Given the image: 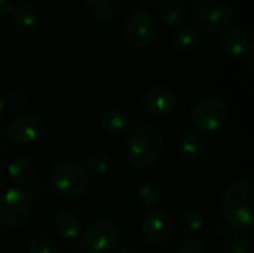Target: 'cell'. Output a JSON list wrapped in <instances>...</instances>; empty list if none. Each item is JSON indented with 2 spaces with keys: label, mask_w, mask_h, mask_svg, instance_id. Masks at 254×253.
I'll list each match as a JSON object with an SVG mask.
<instances>
[{
  "label": "cell",
  "mask_w": 254,
  "mask_h": 253,
  "mask_svg": "<svg viewBox=\"0 0 254 253\" xmlns=\"http://www.w3.org/2000/svg\"><path fill=\"white\" fill-rule=\"evenodd\" d=\"M164 151L161 131L146 122L135 121L129 125L127 134V152L135 169H149L155 166Z\"/></svg>",
  "instance_id": "6da1fadb"
},
{
  "label": "cell",
  "mask_w": 254,
  "mask_h": 253,
  "mask_svg": "<svg viewBox=\"0 0 254 253\" xmlns=\"http://www.w3.org/2000/svg\"><path fill=\"white\" fill-rule=\"evenodd\" d=\"M220 213L234 230H250L254 221V189L249 182L232 183L222 197Z\"/></svg>",
  "instance_id": "7a4b0ae2"
},
{
  "label": "cell",
  "mask_w": 254,
  "mask_h": 253,
  "mask_svg": "<svg viewBox=\"0 0 254 253\" xmlns=\"http://www.w3.org/2000/svg\"><path fill=\"white\" fill-rule=\"evenodd\" d=\"M33 210V197L21 188H9L0 194V224L7 228L24 225Z\"/></svg>",
  "instance_id": "3957f363"
},
{
  "label": "cell",
  "mask_w": 254,
  "mask_h": 253,
  "mask_svg": "<svg viewBox=\"0 0 254 253\" xmlns=\"http://www.w3.org/2000/svg\"><path fill=\"white\" fill-rule=\"evenodd\" d=\"M54 189L68 198L83 195L89 188V177L82 167L73 163H58L51 170Z\"/></svg>",
  "instance_id": "277c9868"
},
{
  "label": "cell",
  "mask_w": 254,
  "mask_h": 253,
  "mask_svg": "<svg viewBox=\"0 0 254 253\" xmlns=\"http://www.w3.org/2000/svg\"><path fill=\"white\" fill-rule=\"evenodd\" d=\"M228 107L225 101L216 95L202 98L190 112V124L195 130L207 134L219 131L228 121Z\"/></svg>",
  "instance_id": "5b68a950"
},
{
  "label": "cell",
  "mask_w": 254,
  "mask_h": 253,
  "mask_svg": "<svg viewBox=\"0 0 254 253\" xmlns=\"http://www.w3.org/2000/svg\"><path fill=\"white\" fill-rule=\"evenodd\" d=\"M158 34V21L147 9H134L124 22V36L135 48L149 46Z\"/></svg>",
  "instance_id": "8992f818"
},
{
  "label": "cell",
  "mask_w": 254,
  "mask_h": 253,
  "mask_svg": "<svg viewBox=\"0 0 254 253\" xmlns=\"http://www.w3.org/2000/svg\"><path fill=\"white\" fill-rule=\"evenodd\" d=\"M232 19V7L223 0H207L193 10L195 27L201 31H222Z\"/></svg>",
  "instance_id": "52a82bcc"
},
{
  "label": "cell",
  "mask_w": 254,
  "mask_h": 253,
  "mask_svg": "<svg viewBox=\"0 0 254 253\" xmlns=\"http://www.w3.org/2000/svg\"><path fill=\"white\" fill-rule=\"evenodd\" d=\"M119 243V233L109 221L92 222L82 234L80 249L85 253H112Z\"/></svg>",
  "instance_id": "ba28073f"
},
{
  "label": "cell",
  "mask_w": 254,
  "mask_h": 253,
  "mask_svg": "<svg viewBox=\"0 0 254 253\" xmlns=\"http://www.w3.org/2000/svg\"><path fill=\"white\" fill-rule=\"evenodd\" d=\"M42 122L31 115H19L6 124L4 134L7 140L18 146H28L39 140L42 136Z\"/></svg>",
  "instance_id": "9c48e42d"
},
{
  "label": "cell",
  "mask_w": 254,
  "mask_h": 253,
  "mask_svg": "<svg viewBox=\"0 0 254 253\" xmlns=\"http://www.w3.org/2000/svg\"><path fill=\"white\" fill-rule=\"evenodd\" d=\"M143 234L150 245L168 243L174 234L173 218L165 210H152L143 221Z\"/></svg>",
  "instance_id": "30bf717a"
},
{
  "label": "cell",
  "mask_w": 254,
  "mask_h": 253,
  "mask_svg": "<svg viewBox=\"0 0 254 253\" xmlns=\"http://www.w3.org/2000/svg\"><path fill=\"white\" fill-rule=\"evenodd\" d=\"M176 106L174 91L165 85H155L149 88L143 97V107L147 115L153 118H164L173 112Z\"/></svg>",
  "instance_id": "8fae6325"
},
{
  "label": "cell",
  "mask_w": 254,
  "mask_h": 253,
  "mask_svg": "<svg viewBox=\"0 0 254 253\" xmlns=\"http://www.w3.org/2000/svg\"><path fill=\"white\" fill-rule=\"evenodd\" d=\"M219 46L225 54L240 57L249 51V48L252 46V39L244 30L231 27L222 30V33L219 34Z\"/></svg>",
  "instance_id": "7c38bea8"
},
{
  "label": "cell",
  "mask_w": 254,
  "mask_h": 253,
  "mask_svg": "<svg viewBox=\"0 0 254 253\" xmlns=\"http://www.w3.org/2000/svg\"><path fill=\"white\" fill-rule=\"evenodd\" d=\"M55 233L65 242L76 240L82 233V221L73 210H61L54 219Z\"/></svg>",
  "instance_id": "4fadbf2b"
},
{
  "label": "cell",
  "mask_w": 254,
  "mask_h": 253,
  "mask_svg": "<svg viewBox=\"0 0 254 253\" xmlns=\"http://www.w3.org/2000/svg\"><path fill=\"white\" fill-rule=\"evenodd\" d=\"M7 174L15 185L24 186L33 182V177L36 174V166L28 157L19 155L12 158L7 164Z\"/></svg>",
  "instance_id": "5bb4252c"
},
{
  "label": "cell",
  "mask_w": 254,
  "mask_h": 253,
  "mask_svg": "<svg viewBox=\"0 0 254 253\" xmlns=\"http://www.w3.org/2000/svg\"><path fill=\"white\" fill-rule=\"evenodd\" d=\"M131 125L129 115L118 107L107 109L101 115V128L110 136H121L124 134Z\"/></svg>",
  "instance_id": "9a60e30c"
},
{
  "label": "cell",
  "mask_w": 254,
  "mask_h": 253,
  "mask_svg": "<svg viewBox=\"0 0 254 253\" xmlns=\"http://www.w3.org/2000/svg\"><path fill=\"white\" fill-rule=\"evenodd\" d=\"M179 149L185 158L198 160L205 151V143L199 133L195 130H186L179 139Z\"/></svg>",
  "instance_id": "2e32d148"
},
{
  "label": "cell",
  "mask_w": 254,
  "mask_h": 253,
  "mask_svg": "<svg viewBox=\"0 0 254 253\" xmlns=\"http://www.w3.org/2000/svg\"><path fill=\"white\" fill-rule=\"evenodd\" d=\"M86 7L89 13L101 21L113 18L121 7L119 0H86Z\"/></svg>",
  "instance_id": "e0dca14e"
},
{
  "label": "cell",
  "mask_w": 254,
  "mask_h": 253,
  "mask_svg": "<svg viewBox=\"0 0 254 253\" xmlns=\"http://www.w3.org/2000/svg\"><path fill=\"white\" fill-rule=\"evenodd\" d=\"M159 19L167 25H182L186 19V9L179 1H168L159 6Z\"/></svg>",
  "instance_id": "ac0fdd59"
},
{
  "label": "cell",
  "mask_w": 254,
  "mask_h": 253,
  "mask_svg": "<svg viewBox=\"0 0 254 253\" xmlns=\"http://www.w3.org/2000/svg\"><path fill=\"white\" fill-rule=\"evenodd\" d=\"M110 167V158L106 152H101V151H97V152H92L86 157L85 163H83V170L88 176H92V177H98V176H103L104 173H107Z\"/></svg>",
  "instance_id": "d6986e66"
},
{
  "label": "cell",
  "mask_w": 254,
  "mask_h": 253,
  "mask_svg": "<svg viewBox=\"0 0 254 253\" xmlns=\"http://www.w3.org/2000/svg\"><path fill=\"white\" fill-rule=\"evenodd\" d=\"M13 21L22 28H33L39 22V10L31 4H15Z\"/></svg>",
  "instance_id": "ffe728a7"
},
{
  "label": "cell",
  "mask_w": 254,
  "mask_h": 253,
  "mask_svg": "<svg viewBox=\"0 0 254 253\" xmlns=\"http://www.w3.org/2000/svg\"><path fill=\"white\" fill-rule=\"evenodd\" d=\"M199 37V30L195 25H182L173 33V45L179 49H189L192 48Z\"/></svg>",
  "instance_id": "44dd1931"
},
{
  "label": "cell",
  "mask_w": 254,
  "mask_h": 253,
  "mask_svg": "<svg viewBox=\"0 0 254 253\" xmlns=\"http://www.w3.org/2000/svg\"><path fill=\"white\" fill-rule=\"evenodd\" d=\"M204 215L198 209H188L180 216V230L185 234H195L204 227Z\"/></svg>",
  "instance_id": "7402d4cb"
},
{
  "label": "cell",
  "mask_w": 254,
  "mask_h": 253,
  "mask_svg": "<svg viewBox=\"0 0 254 253\" xmlns=\"http://www.w3.org/2000/svg\"><path fill=\"white\" fill-rule=\"evenodd\" d=\"M161 197H162L161 185L155 180H149V182L143 183V186L140 188V192H138L140 203L149 209L155 207L161 201Z\"/></svg>",
  "instance_id": "603a6c76"
},
{
  "label": "cell",
  "mask_w": 254,
  "mask_h": 253,
  "mask_svg": "<svg viewBox=\"0 0 254 253\" xmlns=\"http://www.w3.org/2000/svg\"><path fill=\"white\" fill-rule=\"evenodd\" d=\"M226 253H253L254 246L252 239L243 233H234L225 243Z\"/></svg>",
  "instance_id": "cb8c5ba5"
},
{
  "label": "cell",
  "mask_w": 254,
  "mask_h": 253,
  "mask_svg": "<svg viewBox=\"0 0 254 253\" xmlns=\"http://www.w3.org/2000/svg\"><path fill=\"white\" fill-rule=\"evenodd\" d=\"M3 100V106L10 110V112H19L22 110L27 103H28V94L24 91V89H19V88H15V89H10L6 92L4 98Z\"/></svg>",
  "instance_id": "d4e9b609"
},
{
  "label": "cell",
  "mask_w": 254,
  "mask_h": 253,
  "mask_svg": "<svg viewBox=\"0 0 254 253\" xmlns=\"http://www.w3.org/2000/svg\"><path fill=\"white\" fill-rule=\"evenodd\" d=\"M28 253H60V249L55 242L48 237H37L30 242Z\"/></svg>",
  "instance_id": "484cf974"
},
{
  "label": "cell",
  "mask_w": 254,
  "mask_h": 253,
  "mask_svg": "<svg viewBox=\"0 0 254 253\" xmlns=\"http://www.w3.org/2000/svg\"><path fill=\"white\" fill-rule=\"evenodd\" d=\"M176 253H208L207 246L195 239H188L179 243Z\"/></svg>",
  "instance_id": "4316f807"
},
{
  "label": "cell",
  "mask_w": 254,
  "mask_h": 253,
  "mask_svg": "<svg viewBox=\"0 0 254 253\" xmlns=\"http://www.w3.org/2000/svg\"><path fill=\"white\" fill-rule=\"evenodd\" d=\"M15 7V0H0V16L10 13Z\"/></svg>",
  "instance_id": "83f0119b"
},
{
  "label": "cell",
  "mask_w": 254,
  "mask_h": 253,
  "mask_svg": "<svg viewBox=\"0 0 254 253\" xmlns=\"http://www.w3.org/2000/svg\"><path fill=\"white\" fill-rule=\"evenodd\" d=\"M28 185H30V188H28L30 192H28V194H30L31 197H33V195H42V194L45 192V185H43V182H39V180H37V182H30Z\"/></svg>",
  "instance_id": "f1b7e54d"
},
{
  "label": "cell",
  "mask_w": 254,
  "mask_h": 253,
  "mask_svg": "<svg viewBox=\"0 0 254 253\" xmlns=\"http://www.w3.org/2000/svg\"><path fill=\"white\" fill-rule=\"evenodd\" d=\"M141 4H144V6H158V4H161L164 0H138Z\"/></svg>",
  "instance_id": "f546056e"
},
{
  "label": "cell",
  "mask_w": 254,
  "mask_h": 253,
  "mask_svg": "<svg viewBox=\"0 0 254 253\" xmlns=\"http://www.w3.org/2000/svg\"><path fill=\"white\" fill-rule=\"evenodd\" d=\"M247 54V61H249V66L253 67V46L249 48V51L246 52Z\"/></svg>",
  "instance_id": "4dcf8cb0"
},
{
  "label": "cell",
  "mask_w": 254,
  "mask_h": 253,
  "mask_svg": "<svg viewBox=\"0 0 254 253\" xmlns=\"http://www.w3.org/2000/svg\"><path fill=\"white\" fill-rule=\"evenodd\" d=\"M112 253H134L131 249H119V251H115Z\"/></svg>",
  "instance_id": "1f68e13d"
},
{
  "label": "cell",
  "mask_w": 254,
  "mask_h": 253,
  "mask_svg": "<svg viewBox=\"0 0 254 253\" xmlns=\"http://www.w3.org/2000/svg\"><path fill=\"white\" fill-rule=\"evenodd\" d=\"M3 112H4V106H3V100L0 98V118H1V115H3Z\"/></svg>",
  "instance_id": "d6a6232c"
},
{
  "label": "cell",
  "mask_w": 254,
  "mask_h": 253,
  "mask_svg": "<svg viewBox=\"0 0 254 253\" xmlns=\"http://www.w3.org/2000/svg\"><path fill=\"white\" fill-rule=\"evenodd\" d=\"M1 166H3V155H1V152H0V169H1Z\"/></svg>",
  "instance_id": "836d02e7"
},
{
  "label": "cell",
  "mask_w": 254,
  "mask_h": 253,
  "mask_svg": "<svg viewBox=\"0 0 254 253\" xmlns=\"http://www.w3.org/2000/svg\"><path fill=\"white\" fill-rule=\"evenodd\" d=\"M190 1H196V3H201V1H204V0H190Z\"/></svg>",
  "instance_id": "e575fe53"
},
{
  "label": "cell",
  "mask_w": 254,
  "mask_h": 253,
  "mask_svg": "<svg viewBox=\"0 0 254 253\" xmlns=\"http://www.w3.org/2000/svg\"><path fill=\"white\" fill-rule=\"evenodd\" d=\"M0 186H1V183H0Z\"/></svg>",
  "instance_id": "d590c367"
}]
</instances>
